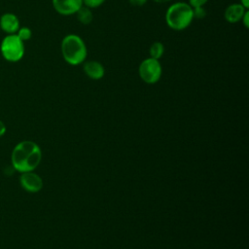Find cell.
Here are the masks:
<instances>
[{
  "label": "cell",
  "instance_id": "30bf717a",
  "mask_svg": "<svg viewBox=\"0 0 249 249\" xmlns=\"http://www.w3.org/2000/svg\"><path fill=\"white\" fill-rule=\"evenodd\" d=\"M247 10L248 9L243 7L240 3H232L226 8L224 18L229 23H236L241 20Z\"/></svg>",
  "mask_w": 249,
  "mask_h": 249
},
{
  "label": "cell",
  "instance_id": "7a4b0ae2",
  "mask_svg": "<svg viewBox=\"0 0 249 249\" xmlns=\"http://www.w3.org/2000/svg\"><path fill=\"white\" fill-rule=\"evenodd\" d=\"M61 55L64 61L72 66L83 64L87 59L88 49L85 41L77 34H68L60 44Z\"/></svg>",
  "mask_w": 249,
  "mask_h": 249
},
{
  "label": "cell",
  "instance_id": "8992f818",
  "mask_svg": "<svg viewBox=\"0 0 249 249\" xmlns=\"http://www.w3.org/2000/svg\"><path fill=\"white\" fill-rule=\"evenodd\" d=\"M52 4L57 14L71 16L83 6V0H52Z\"/></svg>",
  "mask_w": 249,
  "mask_h": 249
},
{
  "label": "cell",
  "instance_id": "277c9868",
  "mask_svg": "<svg viewBox=\"0 0 249 249\" xmlns=\"http://www.w3.org/2000/svg\"><path fill=\"white\" fill-rule=\"evenodd\" d=\"M0 52L7 61L18 62L24 55V42H22L17 34H7L1 41Z\"/></svg>",
  "mask_w": 249,
  "mask_h": 249
},
{
  "label": "cell",
  "instance_id": "6da1fadb",
  "mask_svg": "<svg viewBox=\"0 0 249 249\" xmlns=\"http://www.w3.org/2000/svg\"><path fill=\"white\" fill-rule=\"evenodd\" d=\"M42 153L39 146L32 141H21L12 152V165L19 172L33 171L40 163Z\"/></svg>",
  "mask_w": 249,
  "mask_h": 249
},
{
  "label": "cell",
  "instance_id": "3957f363",
  "mask_svg": "<svg viewBox=\"0 0 249 249\" xmlns=\"http://www.w3.org/2000/svg\"><path fill=\"white\" fill-rule=\"evenodd\" d=\"M164 18L169 28L182 31L188 28L194 20L193 8L187 2H175L167 8Z\"/></svg>",
  "mask_w": 249,
  "mask_h": 249
},
{
  "label": "cell",
  "instance_id": "ffe728a7",
  "mask_svg": "<svg viewBox=\"0 0 249 249\" xmlns=\"http://www.w3.org/2000/svg\"><path fill=\"white\" fill-rule=\"evenodd\" d=\"M239 3L246 9H249V0H240Z\"/></svg>",
  "mask_w": 249,
  "mask_h": 249
},
{
  "label": "cell",
  "instance_id": "5b68a950",
  "mask_svg": "<svg viewBox=\"0 0 249 249\" xmlns=\"http://www.w3.org/2000/svg\"><path fill=\"white\" fill-rule=\"evenodd\" d=\"M138 74L144 83L150 85L156 84L162 74V67L160 60L152 57L143 59L139 64Z\"/></svg>",
  "mask_w": 249,
  "mask_h": 249
},
{
  "label": "cell",
  "instance_id": "8fae6325",
  "mask_svg": "<svg viewBox=\"0 0 249 249\" xmlns=\"http://www.w3.org/2000/svg\"><path fill=\"white\" fill-rule=\"evenodd\" d=\"M75 15H76L77 19L84 25H88V24L91 23V21L93 20V14H92L91 9H89L84 5L76 12Z\"/></svg>",
  "mask_w": 249,
  "mask_h": 249
},
{
  "label": "cell",
  "instance_id": "ac0fdd59",
  "mask_svg": "<svg viewBox=\"0 0 249 249\" xmlns=\"http://www.w3.org/2000/svg\"><path fill=\"white\" fill-rule=\"evenodd\" d=\"M240 21L243 23L245 28H249V10H247L245 12V14L243 15V17H242Z\"/></svg>",
  "mask_w": 249,
  "mask_h": 249
},
{
  "label": "cell",
  "instance_id": "d6986e66",
  "mask_svg": "<svg viewBox=\"0 0 249 249\" xmlns=\"http://www.w3.org/2000/svg\"><path fill=\"white\" fill-rule=\"evenodd\" d=\"M6 132V125L4 124V123L2 121H0V137L3 136Z\"/></svg>",
  "mask_w": 249,
  "mask_h": 249
},
{
  "label": "cell",
  "instance_id": "5bb4252c",
  "mask_svg": "<svg viewBox=\"0 0 249 249\" xmlns=\"http://www.w3.org/2000/svg\"><path fill=\"white\" fill-rule=\"evenodd\" d=\"M105 1L106 0H83V5L92 10L100 7Z\"/></svg>",
  "mask_w": 249,
  "mask_h": 249
},
{
  "label": "cell",
  "instance_id": "e0dca14e",
  "mask_svg": "<svg viewBox=\"0 0 249 249\" xmlns=\"http://www.w3.org/2000/svg\"><path fill=\"white\" fill-rule=\"evenodd\" d=\"M128 2L133 7H142L148 2V0H128Z\"/></svg>",
  "mask_w": 249,
  "mask_h": 249
},
{
  "label": "cell",
  "instance_id": "9c48e42d",
  "mask_svg": "<svg viewBox=\"0 0 249 249\" xmlns=\"http://www.w3.org/2000/svg\"><path fill=\"white\" fill-rule=\"evenodd\" d=\"M84 73L91 80H100L105 74L104 66L97 60H86L83 63Z\"/></svg>",
  "mask_w": 249,
  "mask_h": 249
},
{
  "label": "cell",
  "instance_id": "4fadbf2b",
  "mask_svg": "<svg viewBox=\"0 0 249 249\" xmlns=\"http://www.w3.org/2000/svg\"><path fill=\"white\" fill-rule=\"evenodd\" d=\"M17 36L22 41V42H26L28 40L31 39L32 37V31L29 27L27 26H21L18 28V30L17 31Z\"/></svg>",
  "mask_w": 249,
  "mask_h": 249
},
{
  "label": "cell",
  "instance_id": "7c38bea8",
  "mask_svg": "<svg viewBox=\"0 0 249 249\" xmlns=\"http://www.w3.org/2000/svg\"><path fill=\"white\" fill-rule=\"evenodd\" d=\"M149 53H150V57L160 60L161 58V56L163 55V53H164V46H163V44L161 42H160V41L154 42L151 45L150 49H149Z\"/></svg>",
  "mask_w": 249,
  "mask_h": 249
},
{
  "label": "cell",
  "instance_id": "52a82bcc",
  "mask_svg": "<svg viewBox=\"0 0 249 249\" xmlns=\"http://www.w3.org/2000/svg\"><path fill=\"white\" fill-rule=\"evenodd\" d=\"M19 182L21 187L29 193H37L43 187V181L41 177L32 171L22 172L19 177Z\"/></svg>",
  "mask_w": 249,
  "mask_h": 249
},
{
  "label": "cell",
  "instance_id": "44dd1931",
  "mask_svg": "<svg viewBox=\"0 0 249 249\" xmlns=\"http://www.w3.org/2000/svg\"><path fill=\"white\" fill-rule=\"evenodd\" d=\"M154 2L156 3H160V4H162V3H167V2H170L172 0H153Z\"/></svg>",
  "mask_w": 249,
  "mask_h": 249
},
{
  "label": "cell",
  "instance_id": "2e32d148",
  "mask_svg": "<svg viewBox=\"0 0 249 249\" xmlns=\"http://www.w3.org/2000/svg\"><path fill=\"white\" fill-rule=\"evenodd\" d=\"M208 2V0H189L188 4L192 7H204V5Z\"/></svg>",
  "mask_w": 249,
  "mask_h": 249
},
{
  "label": "cell",
  "instance_id": "9a60e30c",
  "mask_svg": "<svg viewBox=\"0 0 249 249\" xmlns=\"http://www.w3.org/2000/svg\"><path fill=\"white\" fill-rule=\"evenodd\" d=\"M193 16H194V18L201 19L205 18L206 10L204 9V7H195L193 8Z\"/></svg>",
  "mask_w": 249,
  "mask_h": 249
},
{
  "label": "cell",
  "instance_id": "ba28073f",
  "mask_svg": "<svg viewBox=\"0 0 249 249\" xmlns=\"http://www.w3.org/2000/svg\"><path fill=\"white\" fill-rule=\"evenodd\" d=\"M19 25L18 18L13 13H5L0 17V28L7 34H16Z\"/></svg>",
  "mask_w": 249,
  "mask_h": 249
}]
</instances>
